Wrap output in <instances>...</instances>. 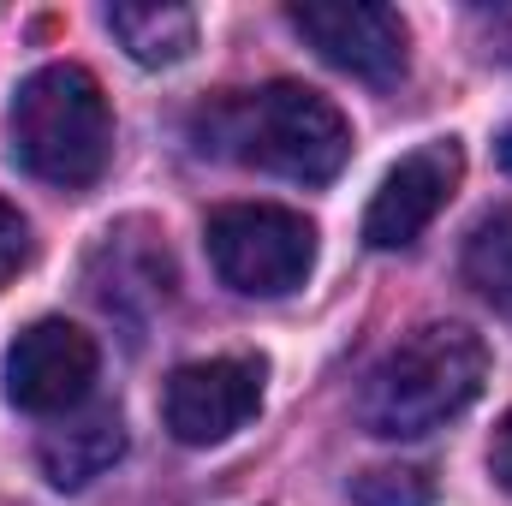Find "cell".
<instances>
[{
    "label": "cell",
    "mask_w": 512,
    "mask_h": 506,
    "mask_svg": "<svg viewBox=\"0 0 512 506\" xmlns=\"http://www.w3.org/2000/svg\"><path fill=\"white\" fill-rule=\"evenodd\" d=\"M191 143L215 161H239L292 185H328L352 155V126L322 90L274 78L262 90L209 96L191 114Z\"/></svg>",
    "instance_id": "cell-1"
},
{
    "label": "cell",
    "mask_w": 512,
    "mask_h": 506,
    "mask_svg": "<svg viewBox=\"0 0 512 506\" xmlns=\"http://www.w3.org/2000/svg\"><path fill=\"white\" fill-rule=\"evenodd\" d=\"M489 381V346L465 322H423L364 376L358 423L382 441H417L477 405Z\"/></svg>",
    "instance_id": "cell-2"
},
{
    "label": "cell",
    "mask_w": 512,
    "mask_h": 506,
    "mask_svg": "<svg viewBox=\"0 0 512 506\" xmlns=\"http://www.w3.org/2000/svg\"><path fill=\"white\" fill-rule=\"evenodd\" d=\"M6 137H12V161L30 179L60 185V191L96 185L114 155V114H108L96 72H84L72 60L30 72L12 96Z\"/></svg>",
    "instance_id": "cell-3"
},
{
    "label": "cell",
    "mask_w": 512,
    "mask_h": 506,
    "mask_svg": "<svg viewBox=\"0 0 512 506\" xmlns=\"http://www.w3.org/2000/svg\"><path fill=\"white\" fill-rule=\"evenodd\" d=\"M203 245L215 274L245 298H286L316 268V227L280 203H227L209 215Z\"/></svg>",
    "instance_id": "cell-4"
},
{
    "label": "cell",
    "mask_w": 512,
    "mask_h": 506,
    "mask_svg": "<svg viewBox=\"0 0 512 506\" xmlns=\"http://www.w3.org/2000/svg\"><path fill=\"white\" fill-rule=\"evenodd\" d=\"M96 364L102 352L78 322L42 316L6 346V399L30 417H66L90 399Z\"/></svg>",
    "instance_id": "cell-5"
},
{
    "label": "cell",
    "mask_w": 512,
    "mask_h": 506,
    "mask_svg": "<svg viewBox=\"0 0 512 506\" xmlns=\"http://www.w3.org/2000/svg\"><path fill=\"white\" fill-rule=\"evenodd\" d=\"M286 24L340 72L364 84H393L405 72V18L376 0H298L286 6Z\"/></svg>",
    "instance_id": "cell-6"
},
{
    "label": "cell",
    "mask_w": 512,
    "mask_h": 506,
    "mask_svg": "<svg viewBox=\"0 0 512 506\" xmlns=\"http://www.w3.org/2000/svg\"><path fill=\"white\" fill-rule=\"evenodd\" d=\"M262 405V364L256 358H203L167 376L161 393V417L173 429V441L185 447H215L227 435H239Z\"/></svg>",
    "instance_id": "cell-7"
},
{
    "label": "cell",
    "mask_w": 512,
    "mask_h": 506,
    "mask_svg": "<svg viewBox=\"0 0 512 506\" xmlns=\"http://www.w3.org/2000/svg\"><path fill=\"white\" fill-rule=\"evenodd\" d=\"M465 155L453 137H435L423 149H411L399 167H387V179L376 185L370 209H364V245L370 251H405L423 239V227L447 209V197L459 191Z\"/></svg>",
    "instance_id": "cell-8"
},
{
    "label": "cell",
    "mask_w": 512,
    "mask_h": 506,
    "mask_svg": "<svg viewBox=\"0 0 512 506\" xmlns=\"http://www.w3.org/2000/svg\"><path fill=\"white\" fill-rule=\"evenodd\" d=\"M120 453H126V423H120L114 405L66 411V417L42 435V447H36L42 477H48L54 489H84V483L102 477Z\"/></svg>",
    "instance_id": "cell-9"
},
{
    "label": "cell",
    "mask_w": 512,
    "mask_h": 506,
    "mask_svg": "<svg viewBox=\"0 0 512 506\" xmlns=\"http://www.w3.org/2000/svg\"><path fill=\"white\" fill-rule=\"evenodd\" d=\"M108 30L137 66H179L197 48V12L173 0H120L108 6Z\"/></svg>",
    "instance_id": "cell-10"
},
{
    "label": "cell",
    "mask_w": 512,
    "mask_h": 506,
    "mask_svg": "<svg viewBox=\"0 0 512 506\" xmlns=\"http://www.w3.org/2000/svg\"><path fill=\"white\" fill-rule=\"evenodd\" d=\"M131 233H137V227L108 233V239H102V251H96V268H90L96 298H102L108 310H126L131 298L161 304V298H167V286H173L167 251H161V245H149V239H131Z\"/></svg>",
    "instance_id": "cell-11"
},
{
    "label": "cell",
    "mask_w": 512,
    "mask_h": 506,
    "mask_svg": "<svg viewBox=\"0 0 512 506\" xmlns=\"http://www.w3.org/2000/svg\"><path fill=\"white\" fill-rule=\"evenodd\" d=\"M459 268L477 286V298H489L495 310L512 316V209H495V215H483L471 227Z\"/></svg>",
    "instance_id": "cell-12"
},
{
    "label": "cell",
    "mask_w": 512,
    "mask_h": 506,
    "mask_svg": "<svg viewBox=\"0 0 512 506\" xmlns=\"http://www.w3.org/2000/svg\"><path fill=\"white\" fill-rule=\"evenodd\" d=\"M352 501L358 506H435V477L423 465H376V471L352 477Z\"/></svg>",
    "instance_id": "cell-13"
},
{
    "label": "cell",
    "mask_w": 512,
    "mask_h": 506,
    "mask_svg": "<svg viewBox=\"0 0 512 506\" xmlns=\"http://www.w3.org/2000/svg\"><path fill=\"white\" fill-rule=\"evenodd\" d=\"M471 42L489 66H507L512 72V0L495 6H471Z\"/></svg>",
    "instance_id": "cell-14"
},
{
    "label": "cell",
    "mask_w": 512,
    "mask_h": 506,
    "mask_svg": "<svg viewBox=\"0 0 512 506\" xmlns=\"http://www.w3.org/2000/svg\"><path fill=\"white\" fill-rule=\"evenodd\" d=\"M24 262H30V221L0 197V286H6Z\"/></svg>",
    "instance_id": "cell-15"
},
{
    "label": "cell",
    "mask_w": 512,
    "mask_h": 506,
    "mask_svg": "<svg viewBox=\"0 0 512 506\" xmlns=\"http://www.w3.org/2000/svg\"><path fill=\"white\" fill-rule=\"evenodd\" d=\"M489 471H495V483L512 495V411L501 417V429H495V447H489Z\"/></svg>",
    "instance_id": "cell-16"
},
{
    "label": "cell",
    "mask_w": 512,
    "mask_h": 506,
    "mask_svg": "<svg viewBox=\"0 0 512 506\" xmlns=\"http://www.w3.org/2000/svg\"><path fill=\"white\" fill-rule=\"evenodd\" d=\"M495 155H501V167H507V173H512V126L501 131V143H495Z\"/></svg>",
    "instance_id": "cell-17"
}]
</instances>
